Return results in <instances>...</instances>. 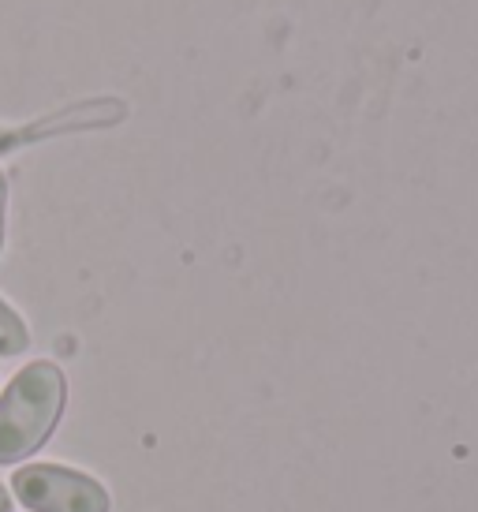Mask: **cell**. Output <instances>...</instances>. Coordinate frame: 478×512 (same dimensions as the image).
<instances>
[{
	"instance_id": "obj_2",
	"label": "cell",
	"mask_w": 478,
	"mask_h": 512,
	"mask_svg": "<svg viewBox=\"0 0 478 512\" xmlns=\"http://www.w3.org/2000/svg\"><path fill=\"white\" fill-rule=\"evenodd\" d=\"M12 498L30 512H109L113 498L109 490L86 475V471L64 468V464H27L12 475Z\"/></svg>"
},
{
	"instance_id": "obj_5",
	"label": "cell",
	"mask_w": 478,
	"mask_h": 512,
	"mask_svg": "<svg viewBox=\"0 0 478 512\" xmlns=\"http://www.w3.org/2000/svg\"><path fill=\"white\" fill-rule=\"evenodd\" d=\"M12 505H15V498H12V490L0 483V512H12Z\"/></svg>"
},
{
	"instance_id": "obj_3",
	"label": "cell",
	"mask_w": 478,
	"mask_h": 512,
	"mask_svg": "<svg viewBox=\"0 0 478 512\" xmlns=\"http://www.w3.org/2000/svg\"><path fill=\"white\" fill-rule=\"evenodd\" d=\"M30 348V329L23 314L0 299V359H15Z\"/></svg>"
},
{
	"instance_id": "obj_4",
	"label": "cell",
	"mask_w": 478,
	"mask_h": 512,
	"mask_svg": "<svg viewBox=\"0 0 478 512\" xmlns=\"http://www.w3.org/2000/svg\"><path fill=\"white\" fill-rule=\"evenodd\" d=\"M4 228H8V172L0 169V251H4Z\"/></svg>"
},
{
	"instance_id": "obj_1",
	"label": "cell",
	"mask_w": 478,
	"mask_h": 512,
	"mask_svg": "<svg viewBox=\"0 0 478 512\" xmlns=\"http://www.w3.org/2000/svg\"><path fill=\"white\" fill-rule=\"evenodd\" d=\"M68 404V378L53 359H34L0 393V468H15L53 438Z\"/></svg>"
}]
</instances>
